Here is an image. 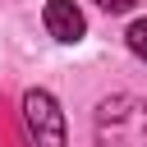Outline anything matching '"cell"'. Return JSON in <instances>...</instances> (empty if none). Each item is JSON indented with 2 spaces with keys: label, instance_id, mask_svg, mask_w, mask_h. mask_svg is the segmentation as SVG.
Returning a JSON list of instances; mask_svg holds the SVG:
<instances>
[{
  "label": "cell",
  "instance_id": "1",
  "mask_svg": "<svg viewBox=\"0 0 147 147\" xmlns=\"http://www.w3.org/2000/svg\"><path fill=\"white\" fill-rule=\"evenodd\" d=\"M96 147H147V101L142 96H106L96 106Z\"/></svg>",
  "mask_w": 147,
  "mask_h": 147
},
{
  "label": "cell",
  "instance_id": "3",
  "mask_svg": "<svg viewBox=\"0 0 147 147\" xmlns=\"http://www.w3.org/2000/svg\"><path fill=\"white\" fill-rule=\"evenodd\" d=\"M41 18H46V32H51L55 41H64V46L87 32V18H83V9H78L74 0H46Z\"/></svg>",
  "mask_w": 147,
  "mask_h": 147
},
{
  "label": "cell",
  "instance_id": "4",
  "mask_svg": "<svg viewBox=\"0 0 147 147\" xmlns=\"http://www.w3.org/2000/svg\"><path fill=\"white\" fill-rule=\"evenodd\" d=\"M124 41H129V51H133L138 60H147V18H138V23H129V32H124Z\"/></svg>",
  "mask_w": 147,
  "mask_h": 147
},
{
  "label": "cell",
  "instance_id": "2",
  "mask_svg": "<svg viewBox=\"0 0 147 147\" xmlns=\"http://www.w3.org/2000/svg\"><path fill=\"white\" fill-rule=\"evenodd\" d=\"M23 129L32 147H69L64 142V110L46 87L23 92Z\"/></svg>",
  "mask_w": 147,
  "mask_h": 147
},
{
  "label": "cell",
  "instance_id": "5",
  "mask_svg": "<svg viewBox=\"0 0 147 147\" xmlns=\"http://www.w3.org/2000/svg\"><path fill=\"white\" fill-rule=\"evenodd\" d=\"M96 5H101V9H110V14H129L138 0H96Z\"/></svg>",
  "mask_w": 147,
  "mask_h": 147
}]
</instances>
